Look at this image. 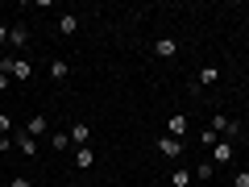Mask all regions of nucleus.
<instances>
[{"label":"nucleus","mask_w":249,"mask_h":187,"mask_svg":"<svg viewBox=\"0 0 249 187\" xmlns=\"http://www.w3.org/2000/svg\"><path fill=\"white\" fill-rule=\"evenodd\" d=\"M216 175V167H212V158H208V162H199V167H196V179H212Z\"/></svg>","instance_id":"obj_16"},{"label":"nucleus","mask_w":249,"mask_h":187,"mask_svg":"<svg viewBox=\"0 0 249 187\" xmlns=\"http://www.w3.org/2000/svg\"><path fill=\"white\" fill-rule=\"evenodd\" d=\"M62 187H75V183H62Z\"/></svg>","instance_id":"obj_24"},{"label":"nucleus","mask_w":249,"mask_h":187,"mask_svg":"<svg viewBox=\"0 0 249 187\" xmlns=\"http://www.w3.org/2000/svg\"><path fill=\"white\" fill-rule=\"evenodd\" d=\"M170 187H191V170H187V167H175V170H170Z\"/></svg>","instance_id":"obj_13"},{"label":"nucleus","mask_w":249,"mask_h":187,"mask_svg":"<svg viewBox=\"0 0 249 187\" xmlns=\"http://www.w3.org/2000/svg\"><path fill=\"white\" fill-rule=\"evenodd\" d=\"M25 133H29V137H42V133H46V116H42V112H34V116H29Z\"/></svg>","instance_id":"obj_12"},{"label":"nucleus","mask_w":249,"mask_h":187,"mask_svg":"<svg viewBox=\"0 0 249 187\" xmlns=\"http://www.w3.org/2000/svg\"><path fill=\"white\" fill-rule=\"evenodd\" d=\"M58 34L62 37H75V34H79V17H75V13H62V17H58Z\"/></svg>","instance_id":"obj_8"},{"label":"nucleus","mask_w":249,"mask_h":187,"mask_svg":"<svg viewBox=\"0 0 249 187\" xmlns=\"http://www.w3.org/2000/svg\"><path fill=\"white\" fill-rule=\"evenodd\" d=\"M0 71H9L13 79H34V62H29V58H4V62H0Z\"/></svg>","instance_id":"obj_1"},{"label":"nucleus","mask_w":249,"mask_h":187,"mask_svg":"<svg viewBox=\"0 0 249 187\" xmlns=\"http://www.w3.org/2000/svg\"><path fill=\"white\" fill-rule=\"evenodd\" d=\"M216 79H220V67H216V62H204L199 75H196V88H212Z\"/></svg>","instance_id":"obj_6"},{"label":"nucleus","mask_w":249,"mask_h":187,"mask_svg":"<svg viewBox=\"0 0 249 187\" xmlns=\"http://www.w3.org/2000/svg\"><path fill=\"white\" fill-rule=\"evenodd\" d=\"M232 154H237V150H232V142H224V137H220V142L212 146V167H229Z\"/></svg>","instance_id":"obj_3"},{"label":"nucleus","mask_w":249,"mask_h":187,"mask_svg":"<svg viewBox=\"0 0 249 187\" xmlns=\"http://www.w3.org/2000/svg\"><path fill=\"white\" fill-rule=\"evenodd\" d=\"M208 129H212L216 137H220V133H224V137H237V133H241V125L232 121V116H224V112H216V116H212V125H208Z\"/></svg>","instance_id":"obj_2"},{"label":"nucleus","mask_w":249,"mask_h":187,"mask_svg":"<svg viewBox=\"0 0 249 187\" xmlns=\"http://www.w3.org/2000/svg\"><path fill=\"white\" fill-rule=\"evenodd\" d=\"M91 162H96L91 146H79V150H75V167H79V170H91Z\"/></svg>","instance_id":"obj_11"},{"label":"nucleus","mask_w":249,"mask_h":187,"mask_svg":"<svg viewBox=\"0 0 249 187\" xmlns=\"http://www.w3.org/2000/svg\"><path fill=\"white\" fill-rule=\"evenodd\" d=\"M154 54H158V58H175L178 42H175V37H158V42H154Z\"/></svg>","instance_id":"obj_9"},{"label":"nucleus","mask_w":249,"mask_h":187,"mask_svg":"<svg viewBox=\"0 0 249 187\" xmlns=\"http://www.w3.org/2000/svg\"><path fill=\"white\" fill-rule=\"evenodd\" d=\"M9 42H13V46H25V42H29V34H25L21 25H13V29H9Z\"/></svg>","instance_id":"obj_15"},{"label":"nucleus","mask_w":249,"mask_h":187,"mask_svg":"<svg viewBox=\"0 0 249 187\" xmlns=\"http://www.w3.org/2000/svg\"><path fill=\"white\" fill-rule=\"evenodd\" d=\"M232 187H249V170H237L232 175Z\"/></svg>","instance_id":"obj_20"},{"label":"nucleus","mask_w":249,"mask_h":187,"mask_svg":"<svg viewBox=\"0 0 249 187\" xmlns=\"http://www.w3.org/2000/svg\"><path fill=\"white\" fill-rule=\"evenodd\" d=\"M13 146H17V150H21V154H25V158H34V154H37V137H29V133H25V129H21V133H17V137H13Z\"/></svg>","instance_id":"obj_7"},{"label":"nucleus","mask_w":249,"mask_h":187,"mask_svg":"<svg viewBox=\"0 0 249 187\" xmlns=\"http://www.w3.org/2000/svg\"><path fill=\"white\" fill-rule=\"evenodd\" d=\"M50 146H54V150H67V146H71V133H54Z\"/></svg>","instance_id":"obj_17"},{"label":"nucleus","mask_w":249,"mask_h":187,"mask_svg":"<svg viewBox=\"0 0 249 187\" xmlns=\"http://www.w3.org/2000/svg\"><path fill=\"white\" fill-rule=\"evenodd\" d=\"M4 150H17V146H13V137H0V154Z\"/></svg>","instance_id":"obj_21"},{"label":"nucleus","mask_w":249,"mask_h":187,"mask_svg":"<svg viewBox=\"0 0 249 187\" xmlns=\"http://www.w3.org/2000/svg\"><path fill=\"white\" fill-rule=\"evenodd\" d=\"M216 142H220V137H216L212 129H204V133H199V146H216Z\"/></svg>","instance_id":"obj_19"},{"label":"nucleus","mask_w":249,"mask_h":187,"mask_svg":"<svg viewBox=\"0 0 249 187\" xmlns=\"http://www.w3.org/2000/svg\"><path fill=\"white\" fill-rule=\"evenodd\" d=\"M245 46H249V37H245Z\"/></svg>","instance_id":"obj_25"},{"label":"nucleus","mask_w":249,"mask_h":187,"mask_svg":"<svg viewBox=\"0 0 249 187\" xmlns=\"http://www.w3.org/2000/svg\"><path fill=\"white\" fill-rule=\"evenodd\" d=\"M187 129H191V125H187V116H183V112H170V116H166V133H170V137H178V142H183Z\"/></svg>","instance_id":"obj_4"},{"label":"nucleus","mask_w":249,"mask_h":187,"mask_svg":"<svg viewBox=\"0 0 249 187\" xmlns=\"http://www.w3.org/2000/svg\"><path fill=\"white\" fill-rule=\"evenodd\" d=\"M67 75H71V67H67L62 58H54L50 62V79H67Z\"/></svg>","instance_id":"obj_14"},{"label":"nucleus","mask_w":249,"mask_h":187,"mask_svg":"<svg viewBox=\"0 0 249 187\" xmlns=\"http://www.w3.org/2000/svg\"><path fill=\"white\" fill-rule=\"evenodd\" d=\"M158 150H162V158H170V162H175V158H183V142H178V137H158Z\"/></svg>","instance_id":"obj_5"},{"label":"nucleus","mask_w":249,"mask_h":187,"mask_svg":"<svg viewBox=\"0 0 249 187\" xmlns=\"http://www.w3.org/2000/svg\"><path fill=\"white\" fill-rule=\"evenodd\" d=\"M9 83H13V75H9V71H0V92L9 88Z\"/></svg>","instance_id":"obj_22"},{"label":"nucleus","mask_w":249,"mask_h":187,"mask_svg":"<svg viewBox=\"0 0 249 187\" xmlns=\"http://www.w3.org/2000/svg\"><path fill=\"white\" fill-rule=\"evenodd\" d=\"M88 142H91V125H83V121L71 125V146H88Z\"/></svg>","instance_id":"obj_10"},{"label":"nucleus","mask_w":249,"mask_h":187,"mask_svg":"<svg viewBox=\"0 0 249 187\" xmlns=\"http://www.w3.org/2000/svg\"><path fill=\"white\" fill-rule=\"evenodd\" d=\"M0 137H13V121H9V112H0Z\"/></svg>","instance_id":"obj_18"},{"label":"nucleus","mask_w":249,"mask_h":187,"mask_svg":"<svg viewBox=\"0 0 249 187\" xmlns=\"http://www.w3.org/2000/svg\"><path fill=\"white\" fill-rule=\"evenodd\" d=\"M9 187H34V183H29V179H13Z\"/></svg>","instance_id":"obj_23"}]
</instances>
